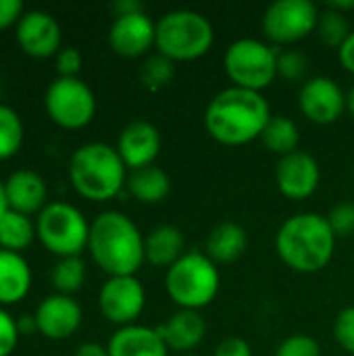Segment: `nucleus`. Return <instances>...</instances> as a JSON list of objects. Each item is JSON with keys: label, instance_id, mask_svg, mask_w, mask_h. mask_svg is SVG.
<instances>
[{"label": "nucleus", "instance_id": "obj_28", "mask_svg": "<svg viewBox=\"0 0 354 356\" xmlns=\"http://www.w3.org/2000/svg\"><path fill=\"white\" fill-rule=\"evenodd\" d=\"M23 144V121L15 108L0 102V161L19 152Z\"/></svg>", "mask_w": 354, "mask_h": 356}, {"label": "nucleus", "instance_id": "obj_38", "mask_svg": "<svg viewBox=\"0 0 354 356\" xmlns=\"http://www.w3.org/2000/svg\"><path fill=\"white\" fill-rule=\"evenodd\" d=\"M23 13L25 10L21 0H0V31L19 23Z\"/></svg>", "mask_w": 354, "mask_h": 356}, {"label": "nucleus", "instance_id": "obj_3", "mask_svg": "<svg viewBox=\"0 0 354 356\" xmlns=\"http://www.w3.org/2000/svg\"><path fill=\"white\" fill-rule=\"evenodd\" d=\"M336 236L323 215L298 213L282 223L275 236L277 257L296 273L325 269L336 252Z\"/></svg>", "mask_w": 354, "mask_h": 356}, {"label": "nucleus", "instance_id": "obj_31", "mask_svg": "<svg viewBox=\"0 0 354 356\" xmlns=\"http://www.w3.org/2000/svg\"><path fill=\"white\" fill-rule=\"evenodd\" d=\"M309 71V58L307 54L298 50H284L277 54V77H284L288 81H298Z\"/></svg>", "mask_w": 354, "mask_h": 356}, {"label": "nucleus", "instance_id": "obj_34", "mask_svg": "<svg viewBox=\"0 0 354 356\" xmlns=\"http://www.w3.org/2000/svg\"><path fill=\"white\" fill-rule=\"evenodd\" d=\"M334 338L348 355H354V307L340 311V315L336 317Z\"/></svg>", "mask_w": 354, "mask_h": 356}, {"label": "nucleus", "instance_id": "obj_35", "mask_svg": "<svg viewBox=\"0 0 354 356\" xmlns=\"http://www.w3.org/2000/svg\"><path fill=\"white\" fill-rule=\"evenodd\" d=\"M19 336L17 319L0 307V356H10L15 353Z\"/></svg>", "mask_w": 354, "mask_h": 356}, {"label": "nucleus", "instance_id": "obj_43", "mask_svg": "<svg viewBox=\"0 0 354 356\" xmlns=\"http://www.w3.org/2000/svg\"><path fill=\"white\" fill-rule=\"evenodd\" d=\"M8 211V200H6V190H4V181H0V219L6 215Z\"/></svg>", "mask_w": 354, "mask_h": 356}, {"label": "nucleus", "instance_id": "obj_11", "mask_svg": "<svg viewBox=\"0 0 354 356\" xmlns=\"http://www.w3.org/2000/svg\"><path fill=\"white\" fill-rule=\"evenodd\" d=\"M146 307V290L136 275L108 277L98 292L102 317L119 327L134 325Z\"/></svg>", "mask_w": 354, "mask_h": 356}, {"label": "nucleus", "instance_id": "obj_23", "mask_svg": "<svg viewBox=\"0 0 354 356\" xmlns=\"http://www.w3.org/2000/svg\"><path fill=\"white\" fill-rule=\"evenodd\" d=\"M248 248V234L242 225L234 221H223L215 225L207 238V257L215 265L236 263Z\"/></svg>", "mask_w": 354, "mask_h": 356}, {"label": "nucleus", "instance_id": "obj_27", "mask_svg": "<svg viewBox=\"0 0 354 356\" xmlns=\"http://www.w3.org/2000/svg\"><path fill=\"white\" fill-rule=\"evenodd\" d=\"M50 280L52 286L56 290V294H75L77 290H81L83 282H86V263L81 257H65L58 259L50 271Z\"/></svg>", "mask_w": 354, "mask_h": 356}, {"label": "nucleus", "instance_id": "obj_1", "mask_svg": "<svg viewBox=\"0 0 354 356\" xmlns=\"http://www.w3.org/2000/svg\"><path fill=\"white\" fill-rule=\"evenodd\" d=\"M271 117V106L263 94L232 86L209 102L204 127L223 146H246L261 140Z\"/></svg>", "mask_w": 354, "mask_h": 356}, {"label": "nucleus", "instance_id": "obj_33", "mask_svg": "<svg viewBox=\"0 0 354 356\" xmlns=\"http://www.w3.org/2000/svg\"><path fill=\"white\" fill-rule=\"evenodd\" d=\"M275 356H321V346L311 336L294 334L277 346Z\"/></svg>", "mask_w": 354, "mask_h": 356}, {"label": "nucleus", "instance_id": "obj_41", "mask_svg": "<svg viewBox=\"0 0 354 356\" xmlns=\"http://www.w3.org/2000/svg\"><path fill=\"white\" fill-rule=\"evenodd\" d=\"M115 13L117 15H129V13H140V10H144V6L138 2V0H119V2H115Z\"/></svg>", "mask_w": 354, "mask_h": 356}, {"label": "nucleus", "instance_id": "obj_10", "mask_svg": "<svg viewBox=\"0 0 354 356\" xmlns=\"http://www.w3.org/2000/svg\"><path fill=\"white\" fill-rule=\"evenodd\" d=\"M319 15L311 0H277L263 15V33L277 46L296 44L317 31Z\"/></svg>", "mask_w": 354, "mask_h": 356}, {"label": "nucleus", "instance_id": "obj_2", "mask_svg": "<svg viewBox=\"0 0 354 356\" xmlns=\"http://www.w3.org/2000/svg\"><path fill=\"white\" fill-rule=\"evenodd\" d=\"M88 250L92 261L108 275H136L144 257V236L138 225L119 211H104L90 223Z\"/></svg>", "mask_w": 354, "mask_h": 356}, {"label": "nucleus", "instance_id": "obj_44", "mask_svg": "<svg viewBox=\"0 0 354 356\" xmlns=\"http://www.w3.org/2000/svg\"><path fill=\"white\" fill-rule=\"evenodd\" d=\"M346 111L354 117V83L353 88L348 90V94H346Z\"/></svg>", "mask_w": 354, "mask_h": 356}, {"label": "nucleus", "instance_id": "obj_40", "mask_svg": "<svg viewBox=\"0 0 354 356\" xmlns=\"http://www.w3.org/2000/svg\"><path fill=\"white\" fill-rule=\"evenodd\" d=\"M73 356H111L108 348L98 344V342H83L81 346H77V350L73 353Z\"/></svg>", "mask_w": 354, "mask_h": 356}, {"label": "nucleus", "instance_id": "obj_15", "mask_svg": "<svg viewBox=\"0 0 354 356\" xmlns=\"http://www.w3.org/2000/svg\"><path fill=\"white\" fill-rule=\"evenodd\" d=\"M321 181V169L313 154L296 150L288 156H282L275 169V184L282 196L290 200L311 198Z\"/></svg>", "mask_w": 354, "mask_h": 356}, {"label": "nucleus", "instance_id": "obj_7", "mask_svg": "<svg viewBox=\"0 0 354 356\" xmlns=\"http://www.w3.org/2000/svg\"><path fill=\"white\" fill-rule=\"evenodd\" d=\"M35 238L58 259L81 257V252L88 248L90 223L77 207L54 200L38 213Z\"/></svg>", "mask_w": 354, "mask_h": 356}, {"label": "nucleus", "instance_id": "obj_6", "mask_svg": "<svg viewBox=\"0 0 354 356\" xmlns=\"http://www.w3.org/2000/svg\"><path fill=\"white\" fill-rule=\"evenodd\" d=\"M221 288L219 267L202 252H186L173 267L167 269L165 290L169 298L186 311L209 307Z\"/></svg>", "mask_w": 354, "mask_h": 356}, {"label": "nucleus", "instance_id": "obj_13", "mask_svg": "<svg viewBox=\"0 0 354 356\" xmlns=\"http://www.w3.org/2000/svg\"><path fill=\"white\" fill-rule=\"evenodd\" d=\"M298 106L311 123L330 125L346 111V94L332 77H311L300 88Z\"/></svg>", "mask_w": 354, "mask_h": 356}, {"label": "nucleus", "instance_id": "obj_30", "mask_svg": "<svg viewBox=\"0 0 354 356\" xmlns=\"http://www.w3.org/2000/svg\"><path fill=\"white\" fill-rule=\"evenodd\" d=\"M173 75H175V63L159 52L148 56L144 60V65L140 67V81L150 92H159V90L167 88L171 83Z\"/></svg>", "mask_w": 354, "mask_h": 356}, {"label": "nucleus", "instance_id": "obj_20", "mask_svg": "<svg viewBox=\"0 0 354 356\" xmlns=\"http://www.w3.org/2000/svg\"><path fill=\"white\" fill-rule=\"evenodd\" d=\"M161 338L165 340L169 350L175 353H190L194 350L207 334V323L200 317L198 311H186L179 309L175 315H171L163 325L156 327Z\"/></svg>", "mask_w": 354, "mask_h": 356}, {"label": "nucleus", "instance_id": "obj_16", "mask_svg": "<svg viewBox=\"0 0 354 356\" xmlns=\"http://www.w3.org/2000/svg\"><path fill=\"white\" fill-rule=\"evenodd\" d=\"M33 317L38 323V334L48 340H67L79 330L83 313L73 296L52 294L38 305Z\"/></svg>", "mask_w": 354, "mask_h": 356}, {"label": "nucleus", "instance_id": "obj_37", "mask_svg": "<svg viewBox=\"0 0 354 356\" xmlns=\"http://www.w3.org/2000/svg\"><path fill=\"white\" fill-rule=\"evenodd\" d=\"M213 356H252V348L242 338H225L217 344Z\"/></svg>", "mask_w": 354, "mask_h": 356}, {"label": "nucleus", "instance_id": "obj_17", "mask_svg": "<svg viewBox=\"0 0 354 356\" xmlns=\"http://www.w3.org/2000/svg\"><path fill=\"white\" fill-rule=\"evenodd\" d=\"M115 148L127 169H144L154 165L161 152V134L150 121L138 119L123 127Z\"/></svg>", "mask_w": 354, "mask_h": 356}, {"label": "nucleus", "instance_id": "obj_9", "mask_svg": "<svg viewBox=\"0 0 354 356\" xmlns=\"http://www.w3.org/2000/svg\"><path fill=\"white\" fill-rule=\"evenodd\" d=\"M44 106L48 117L65 129H81L96 115V96L79 77H56L50 81Z\"/></svg>", "mask_w": 354, "mask_h": 356}, {"label": "nucleus", "instance_id": "obj_14", "mask_svg": "<svg viewBox=\"0 0 354 356\" xmlns=\"http://www.w3.org/2000/svg\"><path fill=\"white\" fill-rule=\"evenodd\" d=\"M156 40V23L144 13L117 15L108 29V44L123 58H140L148 54Z\"/></svg>", "mask_w": 354, "mask_h": 356}, {"label": "nucleus", "instance_id": "obj_4", "mask_svg": "<svg viewBox=\"0 0 354 356\" xmlns=\"http://www.w3.org/2000/svg\"><path fill=\"white\" fill-rule=\"evenodd\" d=\"M69 179L86 200L106 202L125 188L127 167L117 148L104 142H88L71 154Z\"/></svg>", "mask_w": 354, "mask_h": 356}, {"label": "nucleus", "instance_id": "obj_19", "mask_svg": "<svg viewBox=\"0 0 354 356\" xmlns=\"http://www.w3.org/2000/svg\"><path fill=\"white\" fill-rule=\"evenodd\" d=\"M106 348L111 356H169V348L159 330L138 323L119 327L111 336Z\"/></svg>", "mask_w": 354, "mask_h": 356}, {"label": "nucleus", "instance_id": "obj_24", "mask_svg": "<svg viewBox=\"0 0 354 356\" xmlns=\"http://www.w3.org/2000/svg\"><path fill=\"white\" fill-rule=\"evenodd\" d=\"M127 192L142 204H159L171 192V177L156 165L136 169L127 175Z\"/></svg>", "mask_w": 354, "mask_h": 356}, {"label": "nucleus", "instance_id": "obj_25", "mask_svg": "<svg viewBox=\"0 0 354 356\" xmlns=\"http://www.w3.org/2000/svg\"><path fill=\"white\" fill-rule=\"evenodd\" d=\"M261 142L269 152L280 154V159H282V156H288V154L298 150L300 129L292 119L275 115L267 123V127H265V131L261 136Z\"/></svg>", "mask_w": 354, "mask_h": 356}, {"label": "nucleus", "instance_id": "obj_5", "mask_svg": "<svg viewBox=\"0 0 354 356\" xmlns=\"http://www.w3.org/2000/svg\"><path fill=\"white\" fill-rule=\"evenodd\" d=\"M215 42L211 21L190 8H179L163 15L156 21L154 48L173 63H188L209 54Z\"/></svg>", "mask_w": 354, "mask_h": 356}, {"label": "nucleus", "instance_id": "obj_26", "mask_svg": "<svg viewBox=\"0 0 354 356\" xmlns=\"http://www.w3.org/2000/svg\"><path fill=\"white\" fill-rule=\"evenodd\" d=\"M35 238V223L27 215H21L17 211H6V215L0 219V248L10 252H21L27 248Z\"/></svg>", "mask_w": 354, "mask_h": 356}, {"label": "nucleus", "instance_id": "obj_36", "mask_svg": "<svg viewBox=\"0 0 354 356\" xmlns=\"http://www.w3.org/2000/svg\"><path fill=\"white\" fill-rule=\"evenodd\" d=\"M54 65H56V73L58 77H77V73L81 71L83 58L81 52L73 46L61 48L54 56Z\"/></svg>", "mask_w": 354, "mask_h": 356}, {"label": "nucleus", "instance_id": "obj_21", "mask_svg": "<svg viewBox=\"0 0 354 356\" xmlns=\"http://www.w3.org/2000/svg\"><path fill=\"white\" fill-rule=\"evenodd\" d=\"M31 290V267L21 252L0 248V307L21 302Z\"/></svg>", "mask_w": 354, "mask_h": 356}, {"label": "nucleus", "instance_id": "obj_42", "mask_svg": "<svg viewBox=\"0 0 354 356\" xmlns=\"http://www.w3.org/2000/svg\"><path fill=\"white\" fill-rule=\"evenodd\" d=\"M17 327H19V334H21V336H23V334H27V336L38 334V323H35V317H33V315H23V317H19V319H17Z\"/></svg>", "mask_w": 354, "mask_h": 356}, {"label": "nucleus", "instance_id": "obj_18", "mask_svg": "<svg viewBox=\"0 0 354 356\" xmlns=\"http://www.w3.org/2000/svg\"><path fill=\"white\" fill-rule=\"evenodd\" d=\"M4 190H6V200H8V209L17 211L21 215H33L40 213L48 202V186L46 179L31 171V169H17L13 171L6 181H4Z\"/></svg>", "mask_w": 354, "mask_h": 356}, {"label": "nucleus", "instance_id": "obj_22", "mask_svg": "<svg viewBox=\"0 0 354 356\" xmlns=\"http://www.w3.org/2000/svg\"><path fill=\"white\" fill-rule=\"evenodd\" d=\"M186 238L177 225H159L144 238L146 263L159 269L173 267L186 254Z\"/></svg>", "mask_w": 354, "mask_h": 356}, {"label": "nucleus", "instance_id": "obj_8", "mask_svg": "<svg viewBox=\"0 0 354 356\" xmlns=\"http://www.w3.org/2000/svg\"><path fill=\"white\" fill-rule=\"evenodd\" d=\"M280 50L263 40L240 38L232 42L223 56V67L236 88L263 94L277 77Z\"/></svg>", "mask_w": 354, "mask_h": 356}, {"label": "nucleus", "instance_id": "obj_32", "mask_svg": "<svg viewBox=\"0 0 354 356\" xmlns=\"http://www.w3.org/2000/svg\"><path fill=\"white\" fill-rule=\"evenodd\" d=\"M336 238H348L354 234V202H340L325 215Z\"/></svg>", "mask_w": 354, "mask_h": 356}, {"label": "nucleus", "instance_id": "obj_12", "mask_svg": "<svg viewBox=\"0 0 354 356\" xmlns=\"http://www.w3.org/2000/svg\"><path fill=\"white\" fill-rule=\"evenodd\" d=\"M17 44L19 48L33 58L56 56L63 42V29L58 21L40 8L25 10L17 23Z\"/></svg>", "mask_w": 354, "mask_h": 356}, {"label": "nucleus", "instance_id": "obj_39", "mask_svg": "<svg viewBox=\"0 0 354 356\" xmlns=\"http://www.w3.org/2000/svg\"><path fill=\"white\" fill-rule=\"evenodd\" d=\"M338 56H340V65L354 75V29L353 33L348 35V40L340 46L338 50Z\"/></svg>", "mask_w": 354, "mask_h": 356}, {"label": "nucleus", "instance_id": "obj_29", "mask_svg": "<svg viewBox=\"0 0 354 356\" xmlns=\"http://www.w3.org/2000/svg\"><path fill=\"white\" fill-rule=\"evenodd\" d=\"M317 33H319V38H321L323 44L340 50V46L348 40V35L353 33V29H351V23H348V19H346L344 13H338V10H334V8L328 6L319 15Z\"/></svg>", "mask_w": 354, "mask_h": 356}]
</instances>
